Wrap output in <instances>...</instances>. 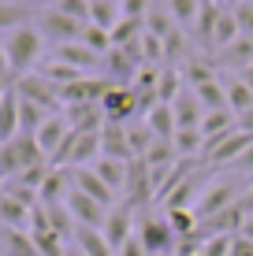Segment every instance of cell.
<instances>
[{
    "label": "cell",
    "instance_id": "1",
    "mask_svg": "<svg viewBox=\"0 0 253 256\" xmlns=\"http://www.w3.org/2000/svg\"><path fill=\"white\" fill-rule=\"evenodd\" d=\"M41 48H45V38H41L34 26H19V30L8 34L4 41V56H8V67L12 74H34V67L41 64Z\"/></svg>",
    "mask_w": 253,
    "mask_h": 256
},
{
    "label": "cell",
    "instance_id": "2",
    "mask_svg": "<svg viewBox=\"0 0 253 256\" xmlns=\"http://www.w3.org/2000/svg\"><path fill=\"white\" fill-rule=\"evenodd\" d=\"M45 164V152L38 148V141L19 134L15 141H8V145H0V178H15V174H23L26 167H38Z\"/></svg>",
    "mask_w": 253,
    "mask_h": 256
},
{
    "label": "cell",
    "instance_id": "3",
    "mask_svg": "<svg viewBox=\"0 0 253 256\" xmlns=\"http://www.w3.org/2000/svg\"><path fill=\"white\" fill-rule=\"evenodd\" d=\"M134 238L142 242V249L149 256H175V245H179L171 223H168V219H160V216H142Z\"/></svg>",
    "mask_w": 253,
    "mask_h": 256
},
{
    "label": "cell",
    "instance_id": "4",
    "mask_svg": "<svg viewBox=\"0 0 253 256\" xmlns=\"http://www.w3.org/2000/svg\"><path fill=\"white\" fill-rule=\"evenodd\" d=\"M15 93H19L23 100H34L38 108H45L49 116H60V112H64V104H60V86H52L45 74H23L19 82H15Z\"/></svg>",
    "mask_w": 253,
    "mask_h": 256
},
{
    "label": "cell",
    "instance_id": "5",
    "mask_svg": "<svg viewBox=\"0 0 253 256\" xmlns=\"http://www.w3.org/2000/svg\"><path fill=\"white\" fill-rule=\"evenodd\" d=\"M38 34L60 48V45H75V41H82L86 26L75 22V19H67V15H60L56 8H49V12H41V19H38Z\"/></svg>",
    "mask_w": 253,
    "mask_h": 256
},
{
    "label": "cell",
    "instance_id": "6",
    "mask_svg": "<svg viewBox=\"0 0 253 256\" xmlns=\"http://www.w3.org/2000/svg\"><path fill=\"white\" fill-rule=\"evenodd\" d=\"M101 112L108 122H130V119H142L138 112V96L130 86H112L108 93L101 96Z\"/></svg>",
    "mask_w": 253,
    "mask_h": 256
},
{
    "label": "cell",
    "instance_id": "7",
    "mask_svg": "<svg viewBox=\"0 0 253 256\" xmlns=\"http://www.w3.org/2000/svg\"><path fill=\"white\" fill-rule=\"evenodd\" d=\"M253 145V134H242V130H234V134L220 138L216 145H208L201 152V160L208 167H223V164H238L242 156H246V148Z\"/></svg>",
    "mask_w": 253,
    "mask_h": 256
},
{
    "label": "cell",
    "instance_id": "8",
    "mask_svg": "<svg viewBox=\"0 0 253 256\" xmlns=\"http://www.w3.org/2000/svg\"><path fill=\"white\" fill-rule=\"evenodd\" d=\"M101 234H104V242L112 245V252L119 256V249L134 238L138 230H134V208L130 204H116L108 212V219H104V226H101Z\"/></svg>",
    "mask_w": 253,
    "mask_h": 256
},
{
    "label": "cell",
    "instance_id": "9",
    "mask_svg": "<svg viewBox=\"0 0 253 256\" xmlns=\"http://www.w3.org/2000/svg\"><path fill=\"white\" fill-rule=\"evenodd\" d=\"M67 212H71V219L78 226H90V230H101L104 226V219H108V212L112 208H104V204H97L93 197H86V193H78L75 186H71V193H67Z\"/></svg>",
    "mask_w": 253,
    "mask_h": 256
},
{
    "label": "cell",
    "instance_id": "10",
    "mask_svg": "<svg viewBox=\"0 0 253 256\" xmlns=\"http://www.w3.org/2000/svg\"><path fill=\"white\" fill-rule=\"evenodd\" d=\"M234 200H238V190H234V182H216V186H208L201 193V200L194 204V216L197 223H205V219L220 216V212H227Z\"/></svg>",
    "mask_w": 253,
    "mask_h": 256
},
{
    "label": "cell",
    "instance_id": "11",
    "mask_svg": "<svg viewBox=\"0 0 253 256\" xmlns=\"http://www.w3.org/2000/svg\"><path fill=\"white\" fill-rule=\"evenodd\" d=\"M149 197H156V178L149 171L145 160H130V174H127V200L123 204L138 208V204H149Z\"/></svg>",
    "mask_w": 253,
    "mask_h": 256
},
{
    "label": "cell",
    "instance_id": "12",
    "mask_svg": "<svg viewBox=\"0 0 253 256\" xmlns=\"http://www.w3.org/2000/svg\"><path fill=\"white\" fill-rule=\"evenodd\" d=\"M71 186H75L78 193H86V197H93V200L104 204V208H116V193H112V190L97 178V171H93V167H71Z\"/></svg>",
    "mask_w": 253,
    "mask_h": 256
},
{
    "label": "cell",
    "instance_id": "13",
    "mask_svg": "<svg viewBox=\"0 0 253 256\" xmlns=\"http://www.w3.org/2000/svg\"><path fill=\"white\" fill-rule=\"evenodd\" d=\"M101 156L104 160L130 164V145H127V122H104L101 126Z\"/></svg>",
    "mask_w": 253,
    "mask_h": 256
},
{
    "label": "cell",
    "instance_id": "14",
    "mask_svg": "<svg viewBox=\"0 0 253 256\" xmlns=\"http://www.w3.org/2000/svg\"><path fill=\"white\" fill-rule=\"evenodd\" d=\"M52 60H60V64L82 70V74H93V70H101V67H104V60H101L93 48H86L82 41H75V45H60L56 52H52Z\"/></svg>",
    "mask_w": 253,
    "mask_h": 256
},
{
    "label": "cell",
    "instance_id": "15",
    "mask_svg": "<svg viewBox=\"0 0 253 256\" xmlns=\"http://www.w3.org/2000/svg\"><path fill=\"white\" fill-rule=\"evenodd\" d=\"M67 134H71V126H67L64 112H60V116H49V119H45V126L34 134V141H38V148L45 152V160H52V156L60 152V145L67 141Z\"/></svg>",
    "mask_w": 253,
    "mask_h": 256
},
{
    "label": "cell",
    "instance_id": "16",
    "mask_svg": "<svg viewBox=\"0 0 253 256\" xmlns=\"http://www.w3.org/2000/svg\"><path fill=\"white\" fill-rule=\"evenodd\" d=\"M64 119H67V126L75 130V134H97V130L104 126V112H101V104H75V108H64Z\"/></svg>",
    "mask_w": 253,
    "mask_h": 256
},
{
    "label": "cell",
    "instance_id": "17",
    "mask_svg": "<svg viewBox=\"0 0 253 256\" xmlns=\"http://www.w3.org/2000/svg\"><path fill=\"white\" fill-rule=\"evenodd\" d=\"M171 112H175V126L179 130H201V119H205V108H201V100L194 96V90H182L175 96V104H171Z\"/></svg>",
    "mask_w": 253,
    "mask_h": 256
},
{
    "label": "cell",
    "instance_id": "18",
    "mask_svg": "<svg viewBox=\"0 0 253 256\" xmlns=\"http://www.w3.org/2000/svg\"><path fill=\"white\" fill-rule=\"evenodd\" d=\"M19 138V93L15 86L8 93H0V145Z\"/></svg>",
    "mask_w": 253,
    "mask_h": 256
},
{
    "label": "cell",
    "instance_id": "19",
    "mask_svg": "<svg viewBox=\"0 0 253 256\" xmlns=\"http://www.w3.org/2000/svg\"><path fill=\"white\" fill-rule=\"evenodd\" d=\"M234 134V112L231 108H220V112H205L201 119V138H205V148L216 145L220 138Z\"/></svg>",
    "mask_w": 253,
    "mask_h": 256
},
{
    "label": "cell",
    "instance_id": "20",
    "mask_svg": "<svg viewBox=\"0 0 253 256\" xmlns=\"http://www.w3.org/2000/svg\"><path fill=\"white\" fill-rule=\"evenodd\" d=\"M0 256H41L34 245L30 230H12V226H0Z\"/></svg>",
    "mask_w": 253,
    "mask_h": 256
},
{
    "label": "cell",
    "instance_id": "21",
    "mask_svg": "<svg viewBox=\"0 0 253 256\" xmlns=\"http://www.w3.org/2000/svg\"><path fill=\"white\" fill-rule=\"evenodd\" d=\"M220 15H223V4H220V0H201V12H197V22H194V38L201 41L205 48H212V34H216Z\"/></svg>",
    "mask_w": 253,
    "mask_h": 256
},
{
    "label": "cell",
    "instance_id": "22",
    "mask_svg": "<svg viewBox=\"0 0 253 256\" xmlns=\"http://www.w3.org/2000/svg\"><path fill=\"white\" fill-rule=\"evenodd\" d=\"M30 212L23 200L8 197L4 190H0V226H12V230H30Z\"/></svg>",
    "mask_w": 253,
    "mask_h": 256
},
{
    "label": "cell",
    "instance_id": "23",
    "mask_svg": "<svg viewBox=\"0 0 253 256\" xmlns=\"http://www.w3.org/2000/svg\"><path fill=\"white\" fill-rule=\"evenodd\" d=\"M93 171H97V178L108 186L112 193H127V174H130V164H119V160H101L93 164Z\"/></svg>",
    "mask_w": 253,
    "mask_h": 256
},
{
    "label": "cell",
    "instance_id": "24",
    "mask_svg": "<svg viewBox=\"0 0 253 256\" xmlns=\"http://www.w3.org/2000/svg\"><path fill=\"white\" fill-rule=\"evenodd\" d=\"M216 67H234V70L253 67V41L249 38H238L234 45H227L223 52H216Z\"/></svg>",
    "mask_w": 253,
    "mask_h": 256
},
{
    "label": "cell",
    "instance_id": "25",
    "mask_svg": "<svg viewBox=\"0 0 253 256\" xmlns=\"http://www.w3.org/2000/svg\"><path fill=\"white\" fill-rule=\"evenodd\" d=\"M145 126L153 130V138L156 141H171L175 138V112H171V104H156V108L145 116Z\"/></svg>",
    "mask_w": 253,
    "mask_h": 256
},
{
    "label": "cell",
    "instance_id": "26",
    "mask_svg": "<svg viewBox=\"0 0 253 256\" xmlns=\"http://www.w3.org/2000/svg\"><path fill=\"white\" fill-rule=\"evenodd\" d=\"M123 19V12H119V0H90V26H97V30H116V22Z\"/></svg>",
    "mask_w": 253,
    "mask_h": 256
},
{
    "label": "cell",
    "instance_id": "27",
    "mask_svg": "<svg viewBox=\"0 0 253 256\" xmlns=\"http://www.w3.org/2000/svg\"><path fill=\"white\" fill-rule=\"evenodd\" d=\"M171 145H175V156H179V160H201V152H205L201 130H175Z\"/></svg>",
    "mask_w": 253,
    "mask_h": 256
},
{
    "label": "cell",
    "instance_id": "28",
    "mask_svg": "<svg viewBox=\"0 0 253 256\" xmlns=\"http://www.w3.org/2000/svg\"><path fill=\"white\" fill-rule=\"evenodd\" d=\"M75 249H82L86 256H116L112 245L104 242V234L90 230V226H78V230H75Z\"/></svg>",
    "mask_w": 253,
    "mask_h": 256
},
{
    "label": "cell",
    "instance_id": "29",
    "mask_svg": "<svg viewBox=\"0 0 253 256\" xmlns=\"http://www.w3.org/2000/svg\"><path fill=\"white\" fill-rule=\"evenodd\" d=\"M194 96L201 100V108H205V112H220V108H227V90H223V82H216V78H208V82L194 86Z\"/></svg>",
    "mask_w": 253,
    "mask_h": 256
},
{
    "label": "cell",
    "instance_id": "30",
    "mask_svg": "<svg viewBox=\"0 0 253 256\" xmlns=\"http://www.w3.org/2000/svg\"><path fill=\"white\" fill-rule=\"evenodd\" d=\"M238 38H242V30H238V19H234V12H231V8H223L220 22H216V34H212V48H216V52H223L227 45H234Z\"/></svg>",
    "mask_w": 253,
    "mask_h": 256
},
{
    "label": "cell",
    "instance_id": "31",
    "mask_svg": "<svg viewBox=\"0 0 253 256\" xmlns=\"http://www.w3.org/2000/svg\"><path fill=\"white\" fill-rule=\"evenodd\" d=\"M182 70L179 67H160V82H156V100L160 104H175V96L182 93Z\"/></svg>",
    "mask_w": 253,
    "mask_h": 256
},
{
    "label": "cell",
    "instance_id": "32",
    "mask_svg": "<svg viewBox=\"0 0 253 256\" xmlns=\"http://www.w3.org/2000/svg\"><path fill=\"white\" fill-rule=\"evenodd\" d=\"M45 119H49L45 108H38L34 100H23V96H19V134L34 138L41 126H45Z\"/></svg>",
    "mask_w": 253,
    "mask_h": 256
},
{
    "label": "cell",
    "instance_id": "33",
    "mask_svg": "<svg viewBox=\"0 0 253 256\" xmlns=\"http://www.w3.org/2000/svg\"><path fill=\"white\" fill-rule=\"evenodd\" d=\"M26 19H30V8L23 4V0H0V30H19V26H26Z\"/></svg>",
    "mask_w": 253,
    "mask_h": 256
},
{
    "label": "cell",
    "instance_id": "34",
    "mask_svg": "<svg viewBox=\"0 0 253 256\" xmlns=\"http://www.w3.org/2000/svg\"><path fill=\"white\" fill-rule=\"evenodd\" d=\"M197 12H201V0H168V15L179 26H190V30H194Z\"/></svg>",
    "mask_w": 253,
    "mask_h": 256
},
{
    "label": "cell",
    "instance_id": "35",
    "mask_svg": "<svg viewBox=\"0 0 253 256\" xmlns=\"http://www.w3.org/2000/svg\"><path fill=\"white\" fill-rule=\"evenodd\" d=\"M223 90H227V108L234 112V116H242V112H249V108H253V93H249V86H242L238 78H234V82H227Z\"/></svg>",
    "mask_w": 253,
    "mask_h": 256
},
{
    "label": "cell",
    "instance_id": "36",
    "mask_svg": "<svg viewBox=\"0 0 253 256\" xmlns=\"http://www.w3.org/2000/svg\"><path fill=\"white\" fill-rule=\"evenodd\" d=\"M56 12L75 19V22H82V26H90V0H60Z\"/></svg>",
    "mask_w": 253,
    "mask_h": 256
},
{
    "label": "cell",
    "instance_id": "37",
    "mask_svg": "<svg viewBox=\"0 0 253 256\" xmlns=\"http://www.w3.org/2000/svg\"><path fill=\"white\" fill-rule=\"evenodd\" d=\"M231 234H216V238H205L201 245V256H231Z\"/></svg>",
    "mask_w": 253,
    "mask_h": 256
},
{
    "label": "cell",
    "instance_id": "38",
    "mask_svg": "<svg viewBox=\"0 0 253 256\" xmlns=\"http://www.w3.org/2000/svg\"><path fill=\"white\" fill-rule=\"evenodd\" d=\"M123 19H149V0H119Z\"/></svg>",
    "mask_w": 253,
    "mask_h": 256
},
{
    "label": "cell",
    "instance_id": "39",
    "mask_svg": "<svg viewBox=\"0 0 253 256\" xmlns=\"http://www.w3.org/2000/svg\"><path fill=\"white\" fill-rule=\"evenodd\" d=\"M231 12H234V19H238L242 38L253 41V0H249V4H242V8H231Z\"/></svg>",
    "mask_w": 253,
    "mask_h": 256
},
{
    "label": "cell",
    "instance_id": "40",
    "mask_svg": "<svg viewBox=\"0 0 253 256\" xmlns=\"http://www.w3.org/2000/svg\"><path fill=\"white\" fill-rule=\"evenodd\" d=\"M231 256H253V242H249V238H242V234H234V242H231Z\"/></svg>",
    "mask_w": 253,
    "mask_h": 256
},
{
    "label": "cell",
    "instance_id": "41",
    "mask_svg": "<svg viewBox=\"0 0 253 256\" xmlns=\"http://www.w3.org/2000/svg\"><path fill=\"white\" fill-rule=\"evenodd\" d=\"M234 130H242V134H253V108L242 112V116H234Z\"/></svg>",
    "mask_w": 253,
    "mask_h": 256
},
{
    "label": "cell",
    "instance_id": "42",
    "mask_svg": "<svg viewBox=\"0 0 253 256\" xmlns=\"http://www.w3.org/2000/svg\"><path fill=\"white\" fill-rule=\"evenodd\" d=\"M119 256H149V252L142 249V242H138V238H130V242L123 245V249H119Z\"/></svg>",
    "mask_w": 253,
    "mask_h": 256
},
{
    "label": "cell",
    "instance_id": "43",
    "mask_svg": "<svg viewBox=\"0 0 253 256\" xmlns=\"http://www.w3.org/2000/svg\"><path fill=\"white\" fill-rule=\"evenodd\" d=\"M23 4H26V8H45V12H49V8H56L60 0H23Z\"/></svg>",
    "mask_w": 253,
    "mask_h": 256
},
{
    "label": "cell",
    "instance_id": "44",
    "mask_svg": "<svg viewBox=\"0 0 253 256\" xmlns=\"http://www.w3.org/2000/svg\"><path fill=\"white\" fill-rule=\"evenodd\" d=\"M238 82H242V86H249V93H253V67L238 70Z\"/></svg>",
    "mask_w": 253,
    "mask_h": 256
},
{
    "label": "cell",
    "instance_id": "45",
    "mask_svg": "<svg viewBox=\"0 0 253 256\" xmlns=\"http://www.w3.org/2000/svg\"><path fill=\"white\" fill-rule=\"evenodd\" d=\"M238 167H242V171H253V145L246 148V156L238 160Z\"/></svg>",
    "mask_w": 253,
    "mask_h": 256
},
{
    "label": "cell",
    "instance_id": "46",
    "mask_svg": "<svg viewBox=\"0 0 253 256\" xmlns=\"http://www.w3.org/2000/svg\"><path fill=\"white\" fill-rule=\"evenodd\" d=\"M242 238H249V242H253V212H249V216H246V223H242V230H238Z\"/></svg>",
    "mask_w": 253,
    "mask_h": 256
},
{
    "label": "cell",
    "instance_id": "47",
    "mask_svg": "<svg viewBox=\"0 0 253 256\" xmlns=\"http://www.w3.org/2000/svg\"><path fill=\"white\" fill-rule=\"evenodd\" d=\"M0 74H12V67H8V56H4V45H0Z\"/></svg>",
    "mask_w": 253,
    "mask_h": 256
},
{
    "label": "cell",
    "instance_id": "48",
    "mask_svg": "<svg viewBox=\"0 0 253 256\" xmlns=\"http://www.w3.org/2000/svg\"><path fill=\"white\" fill-rule=\"evenodd\" d=\"M242 208H246V212H253V186H249V193H246V197H242Z\"/></svg>",
    "mask_w": 253,
    "mask_h": 256
},
{
    "label": "cell",
    "instance_id": "49",
    "mask_svg": "<svg viewBox=\"0 0 253 256\" xmlns=\"http://www.w3.org/2000/svg\"><path fill=\"white\" fill-rule=\"evenodd\" d=\"M223 8H242V4H249V0H220Z\"/></svg>",
    "mask_w": 253,
    "mask_h": 256
},
{
    "label": "cell",
    "instance_id": "50",
    "mask_svg": "<svg viewBox=\"0 0 253 256\" xmlns=\"http://www.w3.org/2000/svg\"><path fill=\"white\" fill-rule=\"evenodd\" d=\"M67 256H86L82 249H75V245H71V249H67Z\"/></svg>",
    "mask_w": 253,
    "mask_h": 256
}]
</instances>
